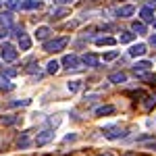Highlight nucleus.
Masks as SVG:
<instances>
[{
  "instance_id": "14",
  "label": "nucleus",
  "mask_w": 156,
  "mask_h": 156,
  "mask_svg": "<svg viewBox=\"0 0 156 156\" xmlns=\"http://www.w3.org/2000/svg\"><path fill=\"white\" fill-rule=\"evenodd\" d=\"M131 29L135 31V34H137V36H144V34H146V25L142 23V21H133Z\"/></svg>"
},
{
  "instance_id": "19",
  "label": "nucleus",
  "mask_w": 156,
  "mask_h": 156,
  "mask_svg": "<svg viewBox=\"0 0 156 156\" xmlns=\"http://www.w3.org/2000/svg\"><path fill=\"white\" fill-rule=\"evenodd\" d=\"M6 9L9 11H19L21 9V0H6Z\"/></svg>"
},
{
  "instance_id": "29",
  "label": "nucleus",
  "mask_w": 156,
  "mask_h": 156,
  "mask_svg": "<svg viewBox=\"0 0 156 156\" xmlns=\"http://www.w3.org/2000/svg\"><path fill=\"white\" fill-rule=\"evenodd\" d=\"M29 104V100H15V102H11V106H27Z\"/></svg>"
},
{
  "instance_id": "32",
  "label": "nucleus",
  "mask_w": 156,
  "mask_h": 156,
  "mask_svg": "<svg viewBox=\"0 0 156 156\" xmlns=\"http://www.w3.org/2000/svg\"><path fill=\"white\" fill-rule=\"evenodd\" d=\"M2 75H6V77H15V75H17V71H15V69H6Z\"/></svg>"
},
{
  "instance_id": "2",
  "label": "nucleus",
  "mask_w": 156,
  "mask_h": 156,
  "mask_svg": "<svg viewBox=\"0 0 156 156\" xmlns=\"http://www.w3.org/2000/svg\"><path fill=\"white\" fill-rule=\"evenodd\" d=\"M0 56L4 62H12V60L17 58V50L12 44H2V50H0Z\"/></svg>"
},
{
  "instance_id": "38",
  "label": "nucleus",
  "mask_w": 156,
  "mask_h": 156,
  "mask_svg": "<svg viewBox=\"0 0 156 156\" xmlns=\"http://www.w3.org/2000/svg\"><path fill=\"white\" fill-rule=\"evenodd\" d=\"M6 37V31H0V40H4Z\"/></svg>"
},
{
  "instance_id": "22",
  "label": "nucleus",
  "mask_w": 156,
  "mask_h": 156,
  "mask_svg": "<svg viewBox=\"0 0 156 156\" xmlns=\"http://www.w3.org/2000/svg\"><path fill=\"white\" fill-rule=\"evenodd\" d=\"M17 146H19V148H27V146H29V140H27V133H23V135H21V137L17 140Z\"/></svg>"
},
{
  "instance_id": "27",
  "label": "nucleus",
  "mask_w": 156,
  "mask_h": 156,
  "mask_svg": "<svg viewBox=\"0 0 156 156\" xmlns=\"http://www.w3.org/2000/svg\"><path fill=\"white\" fill-rule=\"evenodd\" d=\"M67 9H56V11H52V19H60L62 15H67Z\"/></svg>"
},
{
  "instance_id": "12",
  "label": "nucleus",
  "mask_w": 156,
  "mask_h": 156,
  "mask_svg": "<svg viewBox=\"0 0 156 156\" xmlns=\"http://www.w3.org/2000/svg\"><path fill=\"white\" fill-rule=\"evenodd\" d=\"M48 34H50V27L42 25V27H37V29H36V40H46Z\"/></svg>"
},
{
  "instance_id": "18",
  "label": "nucleus",
  "mask_w": 156,
  "mask_h": 156,
  "mask_svg": "<svg viewBox=\"0 0 156 156\" xmlns=\"http://www.w3.org/2000/svg\"><path fill=\"white\" fill-rule=\"evenodd\" d=\"M81 60H83L87 67H98V58L94 56V54H85V56H83Z\"/></svg>"
},
{
  "instance_id": "28",
  "label": "nucleus",
  "mask_w": 156,
  "mask_h": 156,
  "mask_svg": "<svg viewBox=\"0 0 156 156\" xmlns=\"http://www.w3.org/2000/svg\"><path fill=\"white\" fill-rule=\"evenodd\" d=\"M117 56H119V52H117V50H110V52H106L102 58H104V60H115Z\"/></svg>"
},
{
  "instance_id": "7",
  "label": "nucleus",
  "mask_w": 156,
  "mask_h": 156,
  "mask_svg": "<svg viewBox=\"0 0 156 156\" xmlns=\"http://www.w3.org/2000/svg\"><path fill=\"white\" fill-rule=\"evenodd\" d=\"M144 54H146V44H133L131 48H129V56H133V58L144 56Z\"/></svg>"
},
{
  "instance_id": "40",
  "label": "nucleus",
  "mask_w": 156,
  "mask_h": 156,
  "mask_svg": "<svg viewBox=\"0 0 156 156\" xmlns=\"http://www.w3.org/2000/svg\"><path fill=\"white\" fill-rule=\"evenodd\" d=\"M125 156H135V154H125Z\"/></svg>"
},
{
  "instance_id": "16",
  "label": "nucleus",
  "mask_w": 156,
  "mask_h": 156,
  "mask_svg": "<svg viewBox=\"0 0 156 156\" xmlns=\"http://www.w3.org/2000/svg\"><path fill=\"white\" fill-rule=\"evenodd\" d=\"M67 87H69V92H71V94H77V92L81 90V81H79V79H73V81H69Z\"/></svg>"
},
{
  "instance_id": "24",
  "label": "nucleus",
  "mask_w": 156,
  "mask_h": 156,
  "mask_svg": "<svg viewBox=\"0 0 156 156\" xmlns=\"http://www.w3.org/2000/svg\"><path fill=\"white\" fill-rule=\"evenodd\" d=\"M0 123H2V125H12V123H17V117H12V115L2 117V119H0Z\"/></svg>"
},
{
  "instance_id": "6",
  "label": "nucleus",
  "mask_w": 156,
  "mask_h": 156,
  "mask_svg": "<svg viewBox=\"0 0 156 156\" xmlns=\"http://www.w3.org/2000/svg\"><path fill=\"white\" fill-rule=\"evenodd\" d=\"M44 4H42V0H25V2H21V9L23 11H40Z\"/></svg>"
},
{
  "instance_id": "33",
  "label": "nucleus",
  "mask_w": 156,
  "mask_h": 156,
  "mask_svg": "<svg viewBox=\"0 0 156 156\" xmlns=\"http://www.w3.org/2000/svg\"><path fill=\"white\" fill-rule=\"evenodd\" d=\"M52 2H56V4H73L75 0H52Z\"/></svg>"
},
{
  "instance_id": "10",
  "label": "nucleus",
  "mask_w": 156,
  "mask_h": 156,
  "mask_svg": "<svg viewBox=\"0 0 156 156\" xmlns=\"http://www.w3.org/2000/svg\"><path fill=\"white\" fill-rule=\"evenodd\" d=\"M133 12H135V6L133 4H125V6H121L119 11H117V15L119 17H131Z\"/></svg>"
},
{
  "instance_id": "39",
  "label": "nucleus",
  "mask_w": 156,
  "mask_h": 156,
  "mask_svg": "<svg viewBox=\"0 0 156 156\" xmlns=\"http://www.w3.org/2000/svg\"><path fill=\"white\" fill-rule=\"evenodd\" d=\"M152 23H154V29H156V19H152Z\"/></svg>"
},
{
  "instance_id": "4",
  "label": "nucleus",
  "mask_w": 156,
  "mask_h": 156,
  "mask_svg": "<svg viewBox=\"0 0 156 156\" xmlns=\"http://www.w3.org/2000/svg\"><path fill=\"white\" fill-rule=\"evenodd\" d=\"M52 137H54V131H52V129H44V131L36 137V146H46Z\"/></svg>"
},
{
  "instance_id": "25",
  "label": "nucleus",
  "mask_w": 156,
  "mask_h": 156,
  "mask_svg": "<svg viewBox=\"0 0 156 156\" xmlns=\"http://www.w3.org/2000/svg\"><path fill=\"white\" fill-rule=\"evenodd\" d=\"M154 104H156V96H154V98L148 96V98H146V102H144V108H146V110H150V108L154 106Z\"/></svg>"
},
{
  "instance_id": "17",
  "label": "nucleus",
  "mask_w": 156,
  "mask_h": 156,
  "mask_svg": "<svg viewBox=\"0 0 156 156\" xmlns=\"http://www.w3.org/2000/svg\"><path fill=\"white\" fill-rule=\"evenodd\" d=\"M19 48L21 50H29L31 48V40H29L27 36H21L19 37Z\"/></svg>"
},
{
  "instance_id": "26",
  "label": "nucleus",
  "mask_w": 156,
  "mask_h": 156,
  "mask_svg": "<svg viewBox=\"0 0 156 156\" xmlns=\"http://www.w3.org/2000/svg\"><path fill=\"white\" fill-rule=\"evenodd\" d=\"M133 36H135V34H129V31H125V34L121 36V44H129V42L133 40Z\"/></svg>"
},
{
  "instance_id": "11",
  "label": "nucleus",
  "mask_w": 156,
  "mask_h": 156,
  "mask_svg": "<svg viewBox=\"0 0 156 156\" xmlns=\"http://www.w3.org/2000/svg\"><path fill=\"white\" fill-rule=\"evenodd\" d=\"M108 81H110V83H125V81H127V75H125V73H112V75L108 77Z\"/></svg>"
},
{
  "instance_id": "31",
  "label": "nucleus",
  "mask_w": 156,
  "mask_h": 156,
  "mask_svg": "<svg viewBox=\"0 0 156 156\" xmlns=\"http://www.w3.org/2000/svg\"><path fill=\"white\" fill-rule=\"evenodd\" d=\"M37 71V65L36 62H29V67H27V73H36Z\"/></svg>"
},
{
  "instance_id": "23",
  "label": "nucleus",
  "mask_w": 156,
  "mask_h": 156,
  "mask_svg": "<svg viewBox=\"0 0 156 156\" xmlns=\"http://www.w3.org/2000/svg\"><path fill=\"white\" fill-rule=\"evenodd\" d=\"M58 67H60V65L56 62V60H50L48 67H46V71H48V73H56V71H58Z\"/></svg>"
},
{
  "instance_id": "13",
  "label": "nucleus",
  "mask_w": 156,
  "mask_h": 156,
  "mask_svg": "<svg viewBox=\"0 0 156 156\" xmlns=\"http://www.w3.org/2000/svg\"><path fill=\"white\" fill-rule=\"evenodd\" d=\"M0 23L4 25V27H11L12 25V12H2L0 15Z\"/></svg>"
},
{
  "instance_id": "21",
  "label": "nucleus",
  "mask_w": 156,
  "mask_h": 156,
  "mask_svg": "<svg viewBox=\"0 0 156 156\" xmlns=\"http://www.w3.org/2000/svg\"><path fill=\"white\" fill-rule=\"evenodd\" d=\"M0 87H2V90H12L15 85H12L11 81H9V79L4 77V75H0Z\"/></svg>"
},
{
  "instance_id": "20",
  "label": "nucleus",
  "mask_w": 156,
  "mask_h": 156,
  "mask_svg": "<svg viewBox=\"0 0 156 156\" xmlns=\"http://www.w3.org/2000/svg\"><path fill=\"white\" fill-rule=\"evenodd\" d=\"M140 15H142V21H152V19H154V17H152V9H148V6L142 9Z\"/></svg>"
},
{
  "instance_id": "41",
  "label": "nucleus",
  "mask_w": 156,
  "mask_h": 156,
  "mask_svg": "<svg viewBox=\"0 0 156 156\" xmlns=\"http://www.w3.org/2000/svg\"><path fill=\"white\" fill-rule=\"evenodd\" d=\"M0 6H2V2H0Z\"/></svg>"
},
{
  "instance_id": "1",
  "label": "nucleus",
  "mask_w": 156,
  "mask_h": 156,
  "mask_svg": "<svg viewBox=\"0 0 156 156\" xmlns=\"http://www.w3.org/2000/svg\"><path fill=\"white\" fill-rule=\"evenodd\" d=\"M67 44H69V40L67 37H58V40H50L44 44V50L46 52H60L62 48H67Z\"/></svg>"
},
{
  "instance_id": "35",
  "label": "nucleus",
  "mask_w": 156,
  "mask_h": 156,
  "mask_svg": "<svg viewBox=\"0 0 156 156\" xmlns=\"http://www.w3.org/2000/svg\"><path fill=\"white\" fill-rule=\"evenodd\" d=\"M75 137H77V135H75V133H71V135H67V137H65V142H73Z\"/></svg>"
},
{
  "instance_id": "9",
  "label": "nucleus",
  "mask_w": 156,
  "mask_h": 156,
  "mask_svg": "<svg viewBox=\"0 0 156 156\" xmlns=\"http://www.w3.org/2000/svg\"><path fill=\"white\" fill-rule=\"evenodd\" d=\"M94 112H96V117H104V115H112V112H115V106H112V104H106V106H98L96 110H94Z\"/></svg>"
},
{
  "instance_id": "3",
  "label": "nucleus",
  "mask_w": 156,
  "mask_h": 156,
  "mask_svg": "<svg viewBox=\"0 0 156 156\" xmlns=\"http://www.w3.org/2000/svg\"><path fill=\"white\" fill-rule=\"evenodd\" d=\"M104 137H108V140H119V137H125V131L121 127H106L104 129Z\"/></svg>"
},
{
  "instance_id": "34",
  "label": "nucleus",
  "mask_w": 156,
  "mask_h": 156,
  "mask_svg": "<svg viewBox=\"0 0 156 156\" xmlns=\"http://www.w3.org/2000/svg\"><path fill=\"white\" fill-rule=\"evenodd\" d=\"M150 46H154V48H156V34H154V36H150Z\"/></svg>"
},
{
  "instance_id": "5",
  "label": "nucleus",
  "mask_w": 156,
  "mask_h": 156,
  "mask_svg": "<svg viewBox=\"0 0 156 156\" xmlns=\"http://www.w3.org/2000/svg\"><path fill=\"white\" fill-rule=\"evenodd\" d=\"M62 65L67 67V69H81L79 65H81V60L77 58L75 54H67L65 58H62Z\"/></svg>"
},
{
  "instance_id": "15",
  "label": "nucleus",
  "mask_w": 156,
  "mask_h": 156,
  "mask_svg": "<svg viewBox=\"0 0 156 156\" xmlns=\"http://www.w3.org/2000/svg\"><path fill=\"white\" fill-rule=\"evenodd\" d=\"M115 42V37H96V46H112Z\"/></svg>"
},
{
  "instance_id": "37",
  "label": "nucleus",
  "mask_w": 156,
  "mask_h": 156,
  "mask_svg": "<svg viewBox=\"0 0 156 156\" xmlns=\"http://www.w3.org/2000/svg\"><path fill=\"white\" fill-rule=\"evenodd\" d=\"M96 156H112L110 152H100V154H96Z\"/></svg>"
},
{
  "instance_id": "8",
  "label": "nucleus",
  "mask_w": 156,
  "mask_h": 156,
  "mask_svg": "<svg viewBox=\"0 0 156 156\" xmlns=\"http://www.w3.org/2000/svg\"><path fill=\"white\" fill-rule=\"evenodd\" d=\"M150 67H152V62H150V60H140V62L133 67V71L137 73V75H142V73H146Z\"/></svg>"
},
{
  "instance_id": "30",
  "label": "nucleus",
  "mask_w": 156,
  "mask_h": 156,
  "mask_svg": "<svg viewBox=\"0 0 156 156\" xmlns=\"http://www.w3.org/2000/svg\"><path fill=\"white\" fill-rule=\"evenodd\" d=\"M48 123L52 125V127H58V125H60V119H58V117H56V119L52 117V119H48Z\"/></svg>"
},
{
  "instance_id": "36",
  "label": "nucleus",
  "mask_w": 156,
  "mask_h": 156,
  "mask_svg": "<svg viewBox=\"0 0 156 156\" xmlns=\"http://www.w3.org/2000/svg\"><path fill=\"white\" fill-rule=\"evenodd\" d=\"M148 9H156V0H150L148 2Z\"/></svg>"
}]
</instances>
